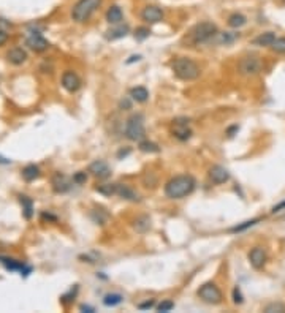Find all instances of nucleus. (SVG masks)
<instances>
[{"label":"nucleus","instance_id":"a211bd4d","mask_svg":"<svg viewBox=\"0 0 285 313\" xmlns=\"http://www.w3.org/2000/svg\"><path fill=\"white\" fill-rule=\"evenodd\" d=\"M53 188L56 193H65V191L70 190V181L60 172H57L53 179Z\"/></svg>","mask_w":285,"mask_h":313},{"label":"nucleus","instance_id":"9d476101","mask_svg":"<svg viewBox=\"0 0 285 313\" xmlns=\"http://www.w3.org/2000/svg\"><path fill=\"white\" fill-rule=\"evenodd\" d=\"M141 19L148 24H157L163 19V10L157 5H148L141 11Z\"/></svg>","mask_w":285,"mask_h":313},{"label":"nucleus","instance_id":"a19ab883","mask_svg":"<svg viewBox=\"0 0 285 313\" xmlns=\"http://www.w3.org/2000/svg\"><path fill=\"white\" fill-rule=\"evenodd\" d=\"M6 41H8V34L3 29H0V46H3Z\"/></svg>","mask_w":285,"mask_h":313},{"label":"nucleus","instance_id":"c756f323","mask_svg":"<svg viewBox=\"0 0 285 313\" xmlns=\"http://www.w3.org/2000/svg\"><path fill=\"white\" fill-rule=\"evenodd\" d=\"M76 295H78V285H75L73 288H70V291H68V293H65V295H63V296H60V302H62L63 305L72 304V302L75 301Z\"/></svg>","mask_w":285,"mask_h":313},{"label":"nucleus","instance_id":"0eeeda50","mask_svg":"<svg viewBox=\"0 0 285 313\" xmlns=\"http://www.w3.org/2000/svg\"><path fill=\"white\" fill-rule=\"evenodd\" d=\"M198 297L203 302L211 304V305H217L222 302V291L219 290V286L215 283L208 282L205 285L200 286L198 290Z\"/></svg>","mask_w":285,"mask_h":313},{"label":"nucleus","instance_id":"20e7f679","mask_svg":"<svg viewBox=\"0 0 285 313\" xmlns=\"http://www.w3.org/2000/svg\"><path fill=\"white\" fill-rule=\"evenodd\" d=\"M101 5V0H78L72 8V18L76 22H86L95 10Z\"/></svg>","mask_w":285,"mask_h":313},{"label":"nucleus","instance_id":"bb28decb","mask_svg":"<svg viewBox=\"0 0 285 313\" xmlns=\"http://www.w3.org/2000/svg\"><path fill=\"white\" fill-rule=\"evenodd\" d=\"M258 221H262L260 217H257V219H252V220H247V221H243L241 225H236V226L230 228V233H243V231H246V229L255 226Z\"/></svg>","mask_w":285,"mask_h":313},{"label":"nucleus","instance_id":"5701e85b","mask_svg":"<svg viewBox=\"0 0 285 313\" xmlns=\"http://www.w3.org/2000/svg\"><path fill=\"white\" fill-rule=\"evenodd\" d=\"M19 203H21V206H22L25 219H27V220L32 219V215H34V203H32L30 198L25 196V195H21V196H19Z\"/></svg>","mask_w":285,"mask_h":313},{"label":"nucleus","instance_id":"423d86ee","mask_svg":"<svg viewBox=\"0 0 285 313\" xmlns=\"http://www.w3.org/2000/svg\"><path fill=\"white\" fill-rule=\"evenodd\" d=\"M263 70V62L257 55H244L238 62V72L243 76H255Z\"/></svg>","mask_w":285,"mask_h":313},{"label":"nucleus","instance_id":"1a4fd4ad","mask_svg":"<svg viewBox=\"0 0 285 313\" xmlns=\"http://www.w3.org/2000/svg\"><path fill=\"white\" fill-rule=\"evenodd\" d=\"M25 44H27L32 51H35V53H43V51H46L49 48V41L41 37L40 32H32L27 37V40H25Z\"/></svg>","mask_w":285,"mask_h":313},{"label":"nucleus","instance_id":"79ce46f5","mask_svg":"<svg viewBox=\"0 0 285 313\" xmlns=\"http://www.w3.org/2000/svg\"><path fill=\"white\" fill-rule=\"evenodd\" d=\"M238 130H239V127H238V125H234V127H230V129H228V130H227V135L231 138V136H233V133H234V131H238Z\"/></svg>","mask_w":285,"mask_h":313},{"label":"nucleus","instance_id":"4c0bfd02","mask_svg":"<svg viewBox=\"0 0 285 313\" xmlns=\"http://www.w3.org/2000/svg\"><path fill=\"white\" fill-rule=\"evenodd\" d=\"M86 181H87V174H86V172H82V171L76 172V174L73 176V182L75 184H84Z\"/></svg>","mask_w":285,"mask_h":313},{"label":"nucleus","instance_id":"a18cd8bd","mask_svg":"<svg viewBox=\"0 0 285 313\" xmlns=\"http://www.w3.org/2000/svg\"><path fill=\"white\" fill-rule=\"evenodd\" d=\"M8 163H11V160H8V158H3V157H0V165H8Z\"/></svg>","mask_w":285,"mask_h":313},{"label":"nucleus","instance_id":"393cba45","mask_svg":"<svg viewBox=\"0 0 285 313\" xmlns=\"http://www.w3.org/2000/svg\"><path fill=\"white\" fill-rule=\"evenodd\" d=\"M246 22H247V18L244 15H241V13H233V15H230V18H228V25H230L231 29L243 27V25H246Z\"/></svg>","mask_w":285,"mask_h":313},{"label":"nucleus","instance_id":"412c9836","mask_svg":"<svg viewBox=\"0 0 285 313\" xmlns=\"http://www.w3.org/2000/svg\"><path fill=\"white\" fill-rule=\"evenodd\" d=\"M238 38H239V34H234V32H217L211 41L219 44H231L233 41H236Z\"/></svg>","mask_w":285,"mask_h":313},{"label":"nucleus","instance_id":"c9c22d12","mask_svg":"<svg viewBox=\"0 0 285 313\" xmlns=\"http://www.w3.org/2000/svg\"><path fill=\"white\" fill-rule=\"evenodd\" d=\"M233 302L236 305H241L244 302V296H243V293H241L239 286H234L233 288Z\"/></svg>","mask_w":285,"mask_h":313},{"label":"nucleus","instance_id":"4be33fe9","mask_svg":"<svg viewBox=\"0 0 285 313\" xmlns=\"http://www.w3.org/2000/svg\"><path fill=\"white\" fill-rule=\"evenodd\" d=\"M130 98L133 101H136V103H146L149 98V92L148 89L144 87H133L130 91Z\"/></svg>","mask_w":285,"mask_h":313},{"label":"nucleus","instance_id":"b1692460","mask_svg":"<svg viewBox=\"0 0 285 313\" xmlns=\"http://www.w3.org/2000/svg\"><path fill=\"white\" fill-rule=\"evenodd\" d=\"M22 177L25 179L27 182L35 181V179L40 177V168L37 165H27L25 168L22 169Z\"/></svg>","mask_w":285,"mask_h":313},{"label":"nucleus","instance_id":"58836bf2","mask_svg":"<svg viewBox=\"0 0 285 313\" xmlns=\"http://www.w3.org/2000/svg\"><path fill=\"white\" fill-rule=\"evenodd\" d=\"M155 305V302H154V299H151V301H148V302H143V304H138V309L139 310H148V309H152Z\"/></svg>","mask_w":285,"mask_h":313},{"label":"nucleus","instance_id":"f257e3e1","mask_svg":"<svg viewBox=\"0 0 285 313\" xmlns=\"http://www.w3.org/2000/svg\"><path fill=\"white\" fill-rule=\"evenodd\" d=\"M195 188V179L192 176L182 174L170 179L165 185V195L171 200H181V198L190 195Z\"/></svg>","mask_w":285,"mask_h":313},{"label":"nucleus","instance_id":"dca6fc26","mask_svg":"<svg viewBox=\"0 0 285 313\" xmlns=\"http://www.w3.org/2000/svg\"><path fill=\"white\" fill-rule=\"evenodd\" d=\"M129 30H130V27L127 24H116V27L106 30L105 38H106V40H110V41L119 40V38H124L127 34H129Z\"/></svg>","mask_w":285,"mask_h":313},{"label":"nucleus","instance_id":"39448f33","mask_svg":"<svg viewBox=\"0 0 285 313\" xmlns=\"http://www.w3.org/2000/svg\"><path fill=\"white\" fill-rule=\"evenodd\" d=\"M125 136L130 141H143L146 136V129L141 114H133L125 124Z\"/></svg>","mask_w":285,"mask_h":313},{"label":"nucleus","instance_id":"6e6552de","mask_svg":"<svg viewBox=\"0 0 285 313\" xmlns=\"http://www.w3.org/2000/svg\"><path fill=\"white\" fill-rule=\"evenodd\" d=\"M171 133L176 139L179 141H187L192 136V130L189 129V119L186 117H177L173 120V125H171Z\"/></svg>","mask_w":285,"mask_h":313},{"label":"nucleus","instance_id":"f704fd0d","mask_svg":"<svg viewBox=\"0 0 285 313\" xmlns=\"http://www.w3.org/2000/svg\"><path fill=\"white\" fill-rule=\"evenodd\" d=\"M149 35H151V30L148 27H138L135 30V40H138V41L146 40V38H148Z\"/></svg>","mask_w":285,"mask_h":313},{"label":"nucleus","instance_id":"49530a36","mask_svg":"<svg viewBox=\"0 0 285 313\" xmlns=\"http://www.w3.org/2000/svg\"><path fill=\"white\" fill-rule=\"evenodd\" d=\"M2 258H3V257H0V261H2Z\"/></svg>","mask_w":285,"mask_h":313},{"label":"nucleus","instance_id":"e433bc0d","mask_svg":"<svg viewBox=\"0 0 285 313\" xmlns=\"http://www.w3.org/2000/svg\"><path fill=\"white\" fill-rule=\"evenodd\" d=\"M174 309V302L173 301H162L160 304L157 305V310L158 312H170V310H173Z\"/></svg>","mask_w":285,"mask_h":313},{"label":"nucleus","instance_id":"c85d7f7f","mask_svg":"<svg viewBox=\"0 0 285 313\" xmlns=\"http://www.w3.org/2000/svg\"><path fill=\"white\" fill-rule=\"evenodd\" d=\"M138 147L141 152H148V154H157V152H160V147H158L155 143H151V141H139Z\"/></svg>","mask_w":285,"mask_h":313},{"label":"nucleus","instance_id":"2eb2a0df","mask_svg":"<svg viewBox=\"0 0 285 313\" xmlns=\"http://www.w3.org/2000/svg\"><path fill=\"white\" fill-rule=\"evenodd\" d=\"M6 59L13 65H22V63L27 60V53L22 48H13L6 53Z\"/></svg>","mask_w":285,"mask_h":313},{"label":"nucleus","instance_id":"cd10ccee","mask_svg":"<svg viewBox=\"0 0 285 313\" xmlns=\"http://www.w3.org/2000/svg\"><path fill=\"white\" fill-rule=\"evenodd\" d=\"M122 296L117 295V293H111V295H106L105 299H103V304L106 305V307H116V305H119L120 302H122Z\"/></svg>","mask_w":285,"mask_h":313},{"label":"nucleus","instance_id":"a878e982","mask_svg":"<svg viewBox=\"0 0 285 313\" xmlns=\"http://www.w3.org/2000/svg\"><path fill=\"white\" fill-rule=\"evenodd\" d=\"M135 229L138 233H146L148 229L151 228V219L148 215H141V217H138V219L135 220Z\"/></svg>","mask_w":285,"mask_h":313},{"label":"nucleus","instance_id":"aec40b11","mask_svg":"<svg viewBox=\"0 0 285 313\" xmlns=\"http://www.w3.org/2000/svg\"><path fill=\"white\" fill-rule=\"evenodd\" d=\"M105 18H106V21L110 22V24L116 25V24H120V21L124 19V13H122V10H120V6L113 5V6H110V8H108Z\"/></svg>","mask_w":285,"mask_h":313},{"label":"nucleus","instance_id":"72a5a7b5","mask_svg":"<svg viewBox=\"0 0 285 313\" xmlns=\"http://www.w3.org/2000/svg\"><path fill=\"white\" fill-rule=\"evenodd\" d=\"M92 219H94V221L95 223H100V225H105L106 223V220H108V215L106 214H103V210H92Z\"/></svg>","mask_w":285,"mask_h":313},{"label":"nucleus","instance_id":"7c9ffc66","mask_svg":"<svg viewBox=\"0 0 285 313\" xmlns=\"http://www.w3.org/2000/svg\"><path fill=\"white\" fill-rule=\"evenodd\" d=\"M98 193L105 195V196H111V195H116V184H103V185H98L97 188Z\"/></svg>","mask_w":285,"mask_h":313},{"label":"nucleus","instance_id":"2f4dec72","mask_svg":"<svg viewBox=\"0 0 285 313\" xmlns=\"http://www.w3.org/2000/svg\"><path fill=\"white\" fill-rule=\"evenodd\" d=\"M265 313H284L285 312V304L282 302H271L263 309Z\"/></svg>","mask_w":285,"mask_h":313},{"label":"nucleus","instance_id":"ea45409f","mask_svg":"<svg viewBox=\"0 0 285 313\" xmlns=\"http://www.w3.org/2000/svg\"><path fill=\"white\" fill-rule=\"evenodd\" d=\"M284 209H285V200H284V201H281L279 204H276V206H272L271 212H272V214H276V212H281V210H284Z\"/></svg>","mask_w":285,"mask_h":313},{"label":"nucleus","instance_id":"473e14b6","mask_svg":"<svg viewBox=\"0 0 285 313\" xmlns=\"http://www.w3.org/2000/svg\"><path fill=\"white\" fill-rule=\"evenodd\" d=\"M271 49L277 54H285V38H276L271 44Z\"/></svg>","mask_w":285,"mask_h":313},{"label":"nucleus","instance_id":"f8f14e48","mask_svg":"<svg viewBox=\"0 0 285 313\" xmlns=\"http://www.w3.org/2000/svg\"><path fill=\"white\" fill-rule=\"evenodd\" d=\"M62 87L65 89L67 92L73 93L81 87V79L78 78V74L75 72H70L68 70V72L62 74Z\"/></svg>","mask_w":285,"mask_h":313},{"label":"nucleus","instance_id":"c03bdc74","mask_svg":"<svg viewBox=\"0 0 285 313\" xmlns=\"http://www.w3.org/2000/svg\"><path fill=\"white\" fill-rule=\"evenodd\" d=\"M139 59H141V55H132V57H130V60H127V63H132V62H135V60L138 62Z\"/></svg>","mask_w":285,"mask_h":313},{"label":"nucleus","instance_id":"4468645a","mask_svg":"<svg viewBox=\"0 0 285 313\" xmlns=\"http://www.w3.org/2000/svg\"><path fill=\"white\" fill-rule=\"evenodd\" d=\"M209 177H211V181L214 184H225L230 181V172H228V169H225L224 166H220V165H214L211 169H209Z\"/></svg>","mask_w":285,"mask_h":313},{"label":"nucleus","instance_id":"6ab92c4d","mask_svg":"<svg viewBox=\"0 0 285 313\" xmlns=\"http://www.w3.org/2000/svg\"><path fill=\"white\" fill-rule=\"evenodd\" d=\"M274 40H276L274 32H265V34H260L258 37L253 38L252 44H253V46H260V48H263V46H269L271 48V44L274 43Z\"/></svg>","mask_w":285,"mask_h":313},{"label":"nucleus","instance_id":"9b49d317","mask_svg":"<svg viewBox=\"0 0 285 313\" xmlns=\"http://www.w3.org/2000/svg\"><path fill=\"white\" fill-rule=\"evenodd\" d=\"M266 259H268V255H266L263 247H253L249 252V263L253 269H263V266L266 264Z\"/></svg>","mask_w":285,"mask_h":313},{"label":"nucleus","instance_id":"f3484780","mask_svg":"<svg viewBox=\"0 0 285 313\" xmlns=\"http://www.w3.org/2000/svg\"><path fill=\"white\" fill-rule=\"evenodd\" d=\"M116 195L127 201H139L138 193L125 184H116Z\"/></svg>","mask_w":285,"mask_h":313},{"label":"nucleus","instance_id":"f03ea898","mask_svg":"<svg viewBox=\"0 0 285 313\" xmlns=\"http://www.w3.org/2000/svg\"><path fill=\"white\" fill-rule=\"evenodd\" d=\"M171 70L182 81H193L201 73L200 67L189 57H177V59H174V62L171 63Z\"/></svg>","mask_w":285,"mask_h":313},{"label":"nucleus","instance_id":"ddd939ff","mask_svg":"<svg viewBox=\"0 0 285 313\" xmlns=\"http://www.w3.org/2000/svg\"><path fill=\"white\" fill-rule=\"evenodd\" d=\"M89 172L97 179H106V177H110L111 169L103 160H95V162L91 163V166H89Z\"/></svg>","mask_w":285,"mask_h":313},{"label":"nucleus","instance_id":"7ed1b4c3","mask_svg":"<svg viewBox=\"0 0 285 313\" xmlns=\"http://www.w3.org/2000/svg\"><path fill=\"white\" fill-rule=\"evenodd\" d=\"M217 25L212 22H200L190 30L189 34V41L192 44H201V43H209L217 34Z\"/></svg>","mask_w":285,"mask_h":313},{"label":"nucleus","instance_id":"de8ad7c7","mask_svg":"<svg viewBox=\"0 0 285 313\" xmlns=\"http://www.w3.org/2000/svg\"><path fill=\"white\" fill-rule=\"evenodd\" d=\"M282 2H284V3H285V0H282Z\"/></svg>","mask_w":285,"mask_h":313},{"label":"nucleus","instance_id":"37998d69","mask_svg":"<svg viewBox=\"0 0 285 313\" xmlns=\"http://www.w3.org/2000/svg\"><path fill=\"white\" fill-rule=\"evenodd\" d=\"M79 310H81V312H89V313H92V312H95V310H94L92 307H89V305H81V307H79Z\"/></svg>","mask_w":285,"mask_h":313}]
</instances>
